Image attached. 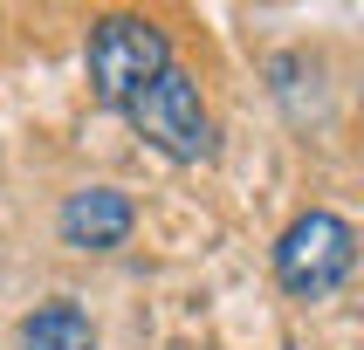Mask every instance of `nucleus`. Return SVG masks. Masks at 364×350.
Returning a JSON list of instances; mask_svg holds the SVG:
<instances>
[{"instance_id": "nucleus-1", "label": "nucleus", "mask_w": 364, "mask_h": 350, "mask_svg": "<svg viewBox=\"0 0 364 350\" xmlns=\"http://www.w3.org/2000/svg\"><path fill=\"white\" fill-rule=\"evenodd\" d=\"M82 62H90V89L124 110L151 76L172 69V41L159 35V21H144V14H103L97 28H90Z\"/></svg>"}, {"instance_id": "nucleus-2", "label": "nucleus", "mask_w": 364, "mask_h": 350, "mask_svg": "<svg viewBox=\"0 0 364 350\" xmlns=\"http://www.w3.org/2000/svg\"><path fill=\"white\" fill-rule=\"evenodd\" d=\"M350 261H358V234H350V220H344V213H330V206L296 213L289 234L275 241V282H282L289 295H303V302H316V295H330V288H344Z\"/></svg>"}, {"instance_id": "nucleus-3", "label": "nucleus", "mask_w": 364, "mask_h": 350, "mask_svg": "<svg viewBox=\"0 0 364 350\" xmlns=\"http://www.w3.org/2000/svg\"><path fill=\"white\" fill-rule=\"evenodd\" d=\"M124 117H131V131H138L151 151H165V158H179V165L213 158V117H206V103H200V89H193L186 69L151 76L138 97L124 103Z\"/></svg>"}, {"instance_id": "nucleus-4", "label": "nucleus", "mask_w": 364, "mask_h": 350, "mask_svg": "<svg viewBox=\"0 0 364 350\" xmlns=\"http://www.w3.org/2000/svg\"><path fill=\"white\" fill-rule=\"evenodd\" d=\"M131 199H124L117 185H82V192H69V206H62V241L69 247H90V254H103V247H117L124 234H131Z\"/></svg>"}, {"instance_id": "nucleus-5", "label": "nucleus", "mask_w": 364, "mask_h": 350, "mask_svg": "<svg viewBox=\"0 0 364 350\" xmlns=\"http://www.w3.org/2000/svg\"><path fill=\"white\" fill-rule=\"evenodd\" d=\"M21 350H97V329L76 302H41L21 323Z\"/></svg>"}]
</instances>
